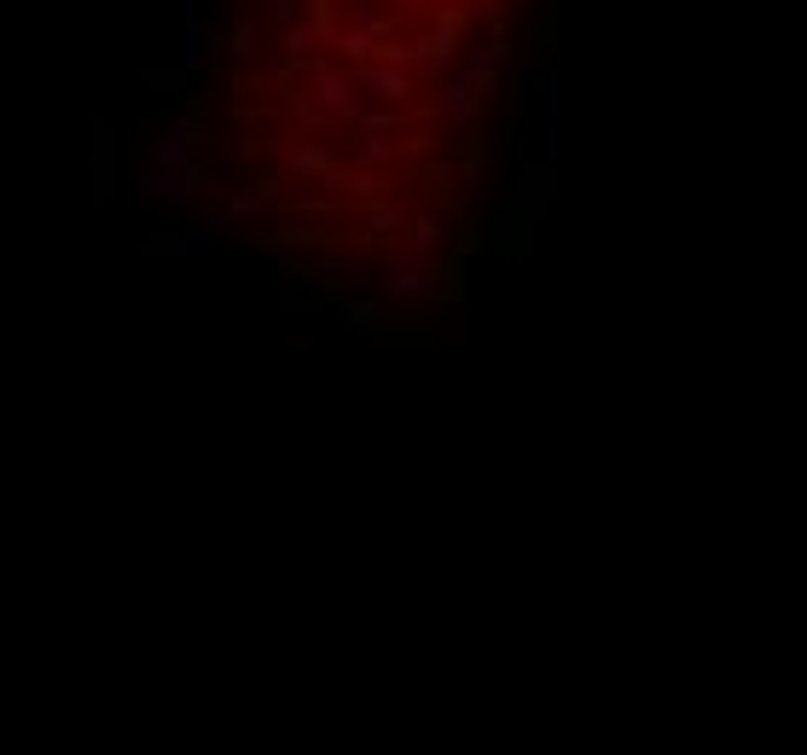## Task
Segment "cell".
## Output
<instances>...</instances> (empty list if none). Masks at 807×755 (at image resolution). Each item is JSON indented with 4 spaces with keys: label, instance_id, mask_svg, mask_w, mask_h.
Segmentation results:
<instances>
[{
    "label": "cell",
    "instance_id": "cell-1",
    "mask_svg": "<svg viewBox=\"0 0 807 755\" xmlns=\"http://www.w3.org/2000/svg\"><path fill=\"white\" fill-rule=\"evenodd\" d=\"M302 12L291 47L314 58L320 88L302 99L309 122H349V106H407L441 134H459V65L477 53L500 0H279Z\"/></svg>",
    "mask_w": 807,
    "mask_h": 755
}]
</instances>
